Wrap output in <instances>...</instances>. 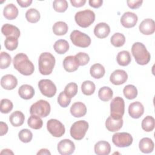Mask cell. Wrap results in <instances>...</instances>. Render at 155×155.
I'll return each mask as SVG.
<instances>
[{
    "label": "cell",
    "mask_w": 155,
    "mask_h": 155,
    "mask_svg": "<svg viewBox=\"0 0 155 155\" xmlns=\"http://www.w3.org/2000/svg\"><path fill=\"white\" fill-rule=\"evenodd\" d=\"M110 32V26L105 22L97 24L94 28V35L100 39L107 38Z\"/></svg>",
    "instance_id": "18"
},
{
    "label": "cell",
    "mask_w": 155,
    "mask_h": 155,
    "mask_svg": "<svg viewBox=\"0 0 155 155\" xmlns=\"http://www.w3.org/2000/svg\"><path fill=\"white\" fill-rule=\"evenodd\" d=\"M70 39L72 43L79 47L86 48L91 44V38L87 34L79 30H73L70 34Z\"/></svg>",
    "instance_id": "8"
},
{
    "label": "cell",
    "mask_w": 155,
    "mask_h": 155,
    "mask_svg": "<svg viewBox=\"0 0 155 155\" xmlns=\"http://www.w3.org/2000/svg\"><path fill=\"white\" fill-rule=\"evenodd\" d=\"M91 76L95 79H100L102 78L105 73V68L101 64H94L91 67L90 70Z\"/></svg>",
    "instance_id": "29"
},
{
    "label": "cell",
    "mask_w": 155,
    "mask_h": 155,
    "mask_svg": "<svg viewBox=\"0 0 155 155\" xmlns=\"http://www.w3.org/2000/svg\"><path fill=\"white\" fill-rule=\"evenodd\" d=\"M74 19L79 26L82 28H87L94 22L95 14L92 10L86 9L77 12L75 14Z\"/></svg>",
    "instance_id": "4"
},
{
    "label": "cell",
    "mask_w": 155,
    "mask_h": 155,
    "mask_svg": "<svg viewBox=\"0 0 155 155\" xmlns=\"http://www.w3.org/2000/svg\"><path fill=\"white\" fill-rule=\"evenodd\" d=\"M13 105L11 101L8 99H2L1 101L0 110L2 113L7 114L13 109Z\"/></svg>",
    "instance_id": "42"
},
{
    "label": "cell",
    "mask_w": 155,
    "mask_h": 155,
    "mask_svg": "<svg viewBox=\"0 0 155 155\" xmlns=\"http://www.w3.org/2000/svg\"><path fill=\"white\" fill-rule=\"evenodd\" d=\"M64 91L68 97L71 98L78 93V85L74 82L69 83L65 86Z\"/></svg>",
    "instance_id": "43"
},
{
    "label": "cell",
    "mask_w": 155,
    "mask_h": 155,
    "mask_svg": "<svg viewBox=\"0 0 155 155\" xmlns=\"http://www.w3.org/2000/svg\"><path fill=\"white\" fill-rule=\"evenodd\" d=\"M1 87L8 90L14 89L18 85V80L12 74H5L1 78Z\"/></svg>",
    "instance_id": "17"
},
{
    "label": "cell",
    "mask_w": 155,
    "mask_h": 155,
    "mask_svg": "<svg viewBox=\"0 0 155 155\" xmlns=\"http://www.w3.org/2000/svg\"><path fill=\"white\" fill-rule=\"evenodd\" d=\"M128 79V74L123 70H116L110 75V82L116 85L124 84Z\"/></svg>",
    "instance_id": "14"
},
{
    "label": "cell",
    "mask_w": 155,
    "mask_h": 155,
    "mask_svg": "<svg viewBox=\"0 0 155 155\" xmlns=\"http://www.w3.org/2000/svg\"><path fill=\"white\" fill-rule=\"evenodd\" d=\"M70 2L72 6L74 7H81L85 5V0H70Z\"/></svg>",
    "instance_id": "49"
},
{
    "label": "cell",
    "mask_w": 155,
    "mask_h": 155,
    "mask_svg": "<svg viewBox=\"0 0 155 155\" xmlns=\"http://www.w3.org/2000/svg\"><path fill=\"white\" fill-rule=\"evenodd\" d=\"M51 110L48 102L41 99L31 105L30 108L31 115H36L40 117H45L49 115Z\"/></svg>",
    "instance_id": "5"
},
{
    "label": "cell",
    "mask_w": 155,
    "mask_h": 155,
    "mask_svg": "<svg viewBox=\"0 0 155 155\" xmlns=\"http://www.w3.org/2000/svg\"><path fill=\"white\" fill-rule=\"evenodd\" d=\"M123 119H114L111 116L108 117L105 121V127L107 129L111 132L119 130L123 125Z\"/></svg>",
    "instance_id": "21"
},
{
    "label": "cell",
    "mask_w": 155,
    "mask_h": 155,
    "mask_svg": "<svg viewBox=\"0 0 155 155\" xmlns=\"http://www.w3.org/2000/svg\"><path fill=\"white\" fill-rule=\"evenodd\" d=\"M41 15L38 10L36 8H30L25 13V18L30 23H36L40 19Z\"/></svg>",
    "instance_id": "32"
},
{
    "label": "cell",
    "mask_w": 155,
    "mask_h": 155,
    "mask_svg": "<svg viewBox=\"0 0 155 155\" xmlns=\"http://www.w3.org/2000/svg\"><path fill=\"white\" fill-rule=\"evenodd\" d=\"M53 7L56 12L62 13L67 9L68 2L66 0H55L53 2Z\"/></svg>",
    "instance_id": "39"
},
{
    "label": "cell",
    "mask_w": 155,
    "mask_h": 155,
    "mask_svg": "<svg viewBox=\"0 0 155 155\" xmlns=\"http://www.w3.org/2000/svg\"><path fill=\"white\" fill-rule=\"evenodd\" d=\"M20 140L24 143L30 142L33 138V134L28 129H22L18 134Z\"/></svg>",
    "instance_id": "44"
},
{
    "label": "cell",
    "mask_w": 155,
    "mask_h": 155,
    "mask_svg": "<svg viewBox=\"0 0 155 155\" xmlns=\"http://www.w3.org/2000/svg\"><path fill=\"white\" fill-rule=\"evenodd\" d=\"M74 58L78 65L81 66H84L87 65L90 61V57L88 54L84 52H79L77 53L74 56Z\"/></svg>",
    "instance_id": "45"
},
{
    "label": "cell",
    "mask_w": 155,
    "mask_h": 155,
    "mask_svg": "<svg viewBox=\"0 0 155 155\" xmlns=\"http://www.w3.org/2000/svg\"><path fill=\"white\" fill-rule=\"evenodd\" d=\"M139 29L143 35H152L155 31V22L151 19H145L140 24Z\"/></svg>",
    "instance_id": "16"
},
{
    "label": "cell",
    "mask_w": 155,
    "mask_h": 155,
    "mask_svg": "<svg viewBox=\"0 0 155 155\" xmlns=\"http://www.w3.org/2000/svg\"><path fill=\"white\" fill-rule=\"evenodd\" d=\"M89 5L95 8H99L103 3V1L102 0H90L88 1Z\"/></svg>",
    "instance_id": "48"
},
{
    "label": "cell",
    "mask_w": 155,
    "mask_h": 155,
    "mask_svg": "<svg viewBox=\"0 0 155 155\" xmlns=\"http://www.w3.org/2000/svg\"><path fill=\"white\" fill-rule=\"evenodd\" d=\"M71 102V98L68 97L64 91H62L59 93L58 97V102L59 105L64 108H65L69 105Z\"/></svg>",
    "instance_id": "46"
},
{
    "label": "cell",
    "mask_w": 155,
    "mask_h": 155,
    "mask_svg": "<svg viewBox=\"0 0 155 155\" xmlns=\"http://www.w3.org/2000/svg\"><path fill=\"white\" fill-rule=\"evenodd\" d=\"M27 124L28 127L35 130L40 129L43 125L42 120L40 117L36 115H31V116L28 119Z\"/></svg>",
    "instance_id": "34"
},
{
    "label": "cell",
    "mask_w": 155,
    "mask_h": 155,
    "mask_svg": "<svg viewBox=\"0 0 155 155\" xmlns=\"http://www.w3.org/2000/svg\"><path fill=\"white\" fill-rule=\"evenodd\" d=\"M132 136L126 132L116 133L113 135L112 142L117 147L124 148L130 146L133 143Z\"/></svg>",
    "instance_id": "9"
},
{
    "label": "cell",
    "mask_w": 155,
    "mask_h": 155,
    "mask_svg": "<svg viewBox=\"0 0 155 155\" xmlns=\"http://www.w3.org/2000/svg\"><path fill=\"white\" fill-rule=\"evenodd\" d=\"M63 66L65 71L73 72L77 70L79 65L76 62L74 56H68L63 61Z\"/></svg>",
    "instance_id": "24"
},
{
    "label": "cell",
    "mask_w": 155,
    "mask_h": 155,
    "mask_svg": "<svg viewBox=\"0 0 155 155\" xmlns=\"http://www.w3.org/2000/svg\"><path fill=\"white\" fill-rule=\"evenodd\" d=\"M37 154L38 155H39V154H51V153L48 151V150H47L46 148H42V149H41L37 153Z\"/></svg>",
    "instance_id": "52"
},
{
    "label": "cell",
    "mask_w": 155,
    "mask_h": 155,
    "mask_svg": "<svg viewBox=\"0 0 155 155\" xmlns=\"http://www.w3.org/2000/svg\"><path fill=\"white\" fill-rule=\"evenodd\" d=\"M0 124H1V136H2L7 133L8 126L6 123L3 122H1Z\"/></svg>",
    "instance_id": "51"
},
{
    "label": "cell",
    "mask_w": 155,
    "mask_h": 155,
    "mask_svg": "<svg viewBox=\"0 0 155 155\" xmlns=\"http://www.w3.org/2000/svg\"><path fill=\"white\" fill-rule=\"evenodd\" d=\"M128 6L131 9H136L140 7L143 3L142 0H128L127 1Z\"/></svg>",
    "instance_id": "47"
},
{
    "label": "cell",
    "mask_w": 155,
    "mask_h": 155,
    "mask_svg": "<svg viewBox=\"0 0 155 155\" xmlns=\"http://www.w3.org/2000/svg\"><path fill=\"white\" fill-rule=\"evenodd\" d=\"M55 58L49 52H44L40 54L38 60L39 71L43 75L50 74L55 65Z\"/></svg>",
    "instance_id": "3"
},
{
    "label": "cell",
    "mask_w": 155,
    "mask_h": 155,
    "mask_svg": "<svg viewBox=\"0 0 155 155\" xmlns=\"http://www.w3.org/2000/svg\"><path fill=\"white\" fill-rule=\"evenodd\" d=\"M131 53L136 62L139 65H146L150 61V53L147 50L145 46L141 42H137L133 44Z\"/></svg>",
    "instance_id": "2"
},
{
    "label": "cell",
    "mask_w": 155,
    "mask_h": 155,
    "mask_svg": "<svg viewBox=\"0 0 155 155\" xmlns=\"http://www.w3.org/2000/svg\"><path fill=\"white\" fill-rule=\"evenodd\" d=\"M123 93L125 97L130 100L134 99L137 96V90L133 85H126L123 90Z\"/></svg>",
    "instance_id": "38"
},
{
    "label": "cell",
    "mask_w": 155,
    "mask_h": 155,
    "mask_svg": "<svg viewBox=\"0 0 155 155\" xmlns=\"http://www.w3.org/2000/svg\"><path fill=\"white\" fill-rule=\"evenodd\" d=\"M18 9L13 4H8L3 10L4 16L8 20L15 19L18 15Z\"/></svg>",
    "instance_id": "26"
},
{
    "label": "cell",
    "mask_w": 155,
    "mask_h": 155,
    "mask_svg": "<svg viewBox=\"0 0 155 155\" xmlns=\"http://www.w3.org/2000/svg\"><path fill=\"white\" fill-rule=\"evenodd\" d=\"M38 87L42 94L48 97H53L56 93V87L50 79H41L38 82Z\"/></svg>",
    "instance_id": "11"
},
{
    "label": "cell",
    "mask_w": 155,
    "mask_h": 155,
    "mask_svg": "<svg viewBox=\"0 0 155 155\" xmlns=\"http://www.w3.org/2000/svg\"><path fill=\"white\" fill-rule=\"evenodd\" d=\"M137 20V16L135 13L127 12L122 15L120 18V23L124 27L129 28L134 27Z\"/></svg>",
    "instance_id": "13"
},
{
    "label": "cell",
    "mask_w": 155,
    "mask_h": 155,
    "mask_svg": "<svg viewBox=\"0 0 155 155\" xmlns=\"http://www.w3.org/2000/svg\"><path fill=\"white\" fill-rule=\"evenodd\" d=\"M113 95L112 90L108 87H103L101 88L98 91V96L99 99L105 102L110 101Z\"/></svg>",
    "instance_id": "33"
},
{
    "label": "cell",
    "mask_w": 155,
    "mask_h": 155,
    "mask_svg": "<svg viewBox=\"0 0 155 155\" xmlns=\"http://www.w3.org/2000/svg\"><path fill=\"white\" fill-rule=\"evenodd\" d=\"M94 149L97 155H108L111 151V146L108 142L101 140L94 145Z\"/></svg>",
    "instance_id": "22"
},
{
    "label": "cell",
    "mask_w": 155,
    "mask_h": 155,
    "mask_svg": "<svg viewBox=\"0 0 155 155\" xmlns=\"http://www.w3.org/2000/svg\"><path fill=\"white\" fill-rule=\"evenodd\" d=\"M68 25L63 21L56 22L53 26V31L54 35L58 36L65 35L68 31Z\"/></svg>",
    "instance_id": "31"
},
{
    "label": "cell",
    "mask_w": 155,
    "mask_h": 155,
    "mask_svg": "<svg viewBox=\"0 0 155 155\" xmlns=\"http://www.w3.org/2000/svg\"><path fill=\"white\" fill-rule=\"evenodd\" d=\"M88 123L84 120L75 122L71 125L70 130L71 136L75 140L82 139L88 129Z\"/></svg>",
    "instance_id": "6"
},
{
    "label": "cell",
    "mask_w": 155,
    "mask_h": 155,
    "mask_svg": "<svg viewBox=\"0 0 155 155\" xmlns=\"http://www.w3.org/2000/svg\"><path fill=\"white\" fill-rule=\"evenodd\" d=\"M12 58L10 54L6 52L2 51L0 56V68L5 69L8 67L11 64Z\"/></svg>",
    "instance_id": "40"
},
{
    "label": "cell",
    "mask_w": 155,
    "mask_h": 155,
    "mask_svg": "<svg viewBox=\"0 0 155 155\" xmlns=\"http://www.w3.org/2000/svg\"><path fill=\"white\" fill-rule=\"evenodd\" d=\"M18 94L24 99H30L35 94V90L32 86L28 84H24L19 88Z\"/></svg>",
    "instance_id": "23"
},
{
    "label": "cell",
    "mask_w": 155,
    "mask_h": 155,
    "mask_svg": "<svg viewBox=\"0 0 155 155\" xmlns=\"http://www.w3.org/2000/svg\"><path fill=\"white\" fill-rule=\"evenodd\" d=\"M155 127V120L153 117L151 116H146L142 121V128L147 131L150 132L153 131Z\"/></svg>",
    "instance_id": "35"
},
{
    "label": "cell",
    "mask_w": 155,
    "mask_h": 155,
    "mask_svg": "<svg viewBox=\"0 0 155 155\" xmlns=\"http://www.w3.org/2000/svg\"><path fill=\"white\" fill-rule=\"evenodd\" d=\"M154 142L148 137L142 138L139 143V148L141 152L143 153H150L154 150Z\"/></svg>",
    "instance_id": "25"
},
{
    "label": "cell",
    "mask_w": 155,
    "mask_h": 155,
    "mask_svg": "<svg viewBox=\"0 0 155 155\" xmlns=\"http://www.w3.org/2000/svg\"><path fill=\"white\" fill-rule=\"evenodd\" d=\"M116 60L119 65L121 66H127L130 64L131 57L130 53L128 51L124 50L118 53Z\"/></svg>",
    "instance_id": "28"
},
{
    "label": "cell",
    "mask_w": 155,
    "mask_h": 155,
    "mask_svg": "<svg viewBox=\"0 0 155 155\" xmlns=\"http://www.w3.org/2000/svg\"><path fill=\"white\" fill-rule=\"evenodd\" d=\"M17 2L21 7H27L32 3L31 0H17Z\"/></svg>",
    "instance_id": "50"
},
{
    "label": "cell",
    "mask_w": 155,
    "mask_h": 155,
    "mask_svg": "<svg viewBox=\"0 0 155 155\" xmlns=\"http://www.w3.org/2000/svg\"><path fill=\"white\" fill-rule=\"evenodd\" d=\"M13 63L15 68L23 75L29 76L34 72L33 64L28 59L27 55L24 53L17 54L13 58Z\"/></svg>",
    "instance_id": "1"
},
{
    "label": "cell",
    "mask_w": 155,
    "mask_h": 155,
    "mask_svg": "<svg viewBox=\"0 0 155 155\" xmlns=\"http://www.w3.org/2000/svg\"><path fill=\"white\" fill-rule=\"evenodd\" d=\"M1 154H13V152H12L9 149H4V150H2L1 151Z\"/></svg>",
    "instance_id": "53"
},
{
    "label": "cell",
    "mask_w": 155,
    "mask_h": 155,
    "mask_svg": "<svg viewBox=\"0 0 155 155\" xmlns=\"http://www.w3.org/2000/svg\"><path fill=\"white\" fill-rule=\"evenodd\" d=\"M95 89V84L91 81H85L81 85L82 92L84 94L87 96H90L93 94Z\"/></svg>",
    "instance_id": "36"
},
{
    "label": "cell",
    "mask_w": 155,
    "mask_h": 155,
    "mask_svg": "<svg viewBox=\"0 0 155 155\" xmlns=\"http://www.w3.org/2000/svg\"><path fill=\"white\" fill-rule=\"evenodd\" d=\"M54 51L60 54L65 53L69 49V44L65 39H59L55 42L53 45Z\"/></svg>",
    "instance_id": "30"
},
{
    "label": "cell",
    "mask_w": 155,
    "mask_h": 155,
    "mask_svg": "<svg viewBox=\"0 0 155 155\" xmlns=\"http://www.w3.org/2000/svg\"><path fill=\"white\" fill-rule=\"evenodd\" d=\"M143 113L144 107L140 102L136 101L130 104L128 107V113L132 118L138 119L142 116Z\"/></svg>",
    "instance_id": "15"
},
{
    "label": "cell",
    "mask_w": 155,
    "mask_h": 155,
    "mask_svg": "<svg viewBox=\"0 0 155 155\" xmlns=\"http://www.w3.org/2000/svg\"><path fill=\"white\" fill-rule=\"evenodd\" d=\"M57 149L62 155H70L74 151L75 145L71 140L65 139L58 143Z\"/></svg>",
    "instance_id": "12"
},
{
    "label": "cell",
    "mask_w": 155,
    "mask_h": 155,
    "mask_svg": "<svg viewBox=\"0 0 155 155\" xmlns=\"http://www.w3.org/2000/svg\"><path fill=\"white\" fill-rule=\"evenodd\" d=\"M25 117L24 114L19 111H15L12 113L10 117L9 120L11 124L14 127H20L24 122Z\"/></svg>",
    "instance_id": "27"
},
{
    "label": "cell",
    "mask_w": 155,
    "mask_h": 155,
    "mask_svg": "<svg viewBox=\"0 0 155 155\" xmlns=\"http://www.w3.org/2000/svg\"><path fill=\"white\" fill-rule=\"evenodd\" d=\"M47 128L49 133L56 137L63 136L65 131L64 125L58 120L51 119L47 123Z\"/></svg>",
    "instance_id": "10"
},
{
    "label": "cell",
    "mask_w": 155,
    "mask_h": 155,
    "mask_svg": "<svg viewBox=\"0 0 155 155\" xmlns=\"http://www.w3.org/2000/svg\"><path fill=\"white\" fill-rule=\"evenodd\" d=\"M1 31L6 38L13 36L18 38L20 36L19 29L17 27L12 24H4L1 28Z\"/></svg>",
    "instance_id": "20"
},
{
    "label": "cell",
    "mask_w": 155,
    "mask_h": 155,
    "mask_svg": "<svg viewBox=\"0 0 155 155\" xmlns=\"http://www.w3.org/2000/svg\"><path fill=\"white\" fill-rule=\"evenodd\" d=\"M125 112V102L121 97H116L110 103V116L114 119L122 118Z\"/></svg>",
    "instance_id": "7"
},
{
    "label": "cell",
    "mask_w": 155,
    "mask_h": 155,
    "mask_svg": "<svg viewBox=\"0 0 155 155\" xmlns=\"http://www.w3.org/2000/svg\"><path fill=\"white\" fill-rule=\"evenodd\" d=\"M4 45L8 50L13 51L18 47V38L13 36L6 38L4 41Z\"/></svg>",
    "instance_id": "41"
},
{
    "label": "cell",
    "mask_w": 155,
    "mask_h": 155,
    "mask_svg": "<svg viewBox=\"0 0 155 155\" xmlns=\"http://www.w3.org/2000/svg\"><path fill=\"white\" fill-rule=\"evenodd\" d=\"M110 42L116 47H122L125 42V36L120 33H116L111 37Z\"/></svg>",
    "instance_id": "37"
},
{
    "label": "cell",
    "mask_w": 155,
    "mask_h": 155,
    "mask_svg": "<svg viewBox=\"0 0 155 155\" xmlns=\"http://www.w3.org/2000/svg\"><path fill=\"white\" fill-rule=\"evenodd\" d=\"M71 115L75 117H81L85 115L87 113V107L85 105L81 102L74 103L70 108Z\"/></svg>",
    "instance_id": "19"
}]
</instances>
